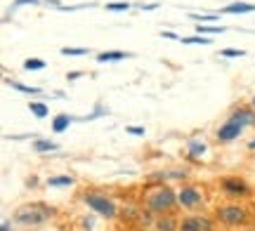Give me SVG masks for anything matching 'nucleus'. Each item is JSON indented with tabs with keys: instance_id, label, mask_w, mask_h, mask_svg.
<instances>
[{
	"instance_id": "1",
	"label": "nucleus",
	"mask_w": 255,
	"mask_h": 231,
	"mask_svg": "<svg viewBox=\"0 0 255 231\" xmlns=\"http://www.w3.org/2000/svg\"><path fill=\"white\" fill-rule=\"evenodd\" d=\"M144 205L151 213L165 215L177 205V194H175L170 186H156V189H151V191L144 196Z\"/></svg>"
},
{
	"instance_id": "2",
	"label": "nucleus",
	"mask_w": 255,
	"mask_h": 231,
	"mask_svg": "<svg viewBox=\"0 0 255 231\" xmlns=\"http://www.w3.org/2000/svg\"><path fill=\"white\" fill-rule=\"evenodd\" d=\"M215 220L220 224H225L229 229H241V227H246L248 220H251V215H248V208L239 203H232V205H222L215 210Z\"/></svg>"
},
{
	"instance_id": "3",
	"label": "nucleus",
	"mask_w": 255,
	"mask_h": 231,
	"mask_svg": "<svg viewBox=\"0 0 255 231\" xmlns=\"http://www.w3.org/2000/svg\"><path fill=\"white\" fill-rule=\"evenodd\" d=\"M52 215V210L43 203H33V205H24L14 213V220L19 224H43Z\"/></svg>"
},
{
	"instance_id": "4",
	"label": "nucleus",
	"mask_w": 255,
	"mask_h": 231,
	"mask_svg": "<svg viewBox=\"0 0 255 231\" xmlns=\"http://www.w3.org/2000/svg\"><path fill=\"white\" fill-rule=\"evenodd\" d=\"M85 203H88V208H90V210H95L97 215L107 217V220H114V217H116V205L111 203L107 196L88 194V196H85Z\"/></svg>"
},
{
	"instance_id": "5",
	"label": "nucleus",
	"mask_w": 255,
	"mask_h": 231,
	"mask_svg": "<svg viewBox=\"0 0 255 231\" xmlns=\"http://www.w3.org/2000/svg\"><path fill=\"white\" fill-rule=\"evenodd\" d=\"M201 201H203V196H201L199 189H194V186H182L180 191H177V203L182 205V208H196V205H201Z\"/></svg>"
},
{
	"instance_id": "6",
	"label": "nucleus",
	"mask_w": 255,
	"mask_h": 231,
	"mask_svg": "<svg viewBox=\"0 0 255 231\" xmlns=\"http://www.w3.org/2000/svg\"><path fill=\"white\" fill-rule=\"evenodd\" d=\"M177 231H213V222L208 217H184L177 224Z\"/></svg>"
},
{
	"instance_id": "7",
	"label": "nucleus",
	"mask_w": 255,
	"mask_h": 231,
	"mask_svg": "<svg viewBox=\"0 0 255 231\" xmlns=\"http://www.w3.org/2000/svg\"><path fill=\"white\" fill-rule=\"evenodd\" d=\"M222 189H225V194H229V196H248L251 194V189H248L246 182H244V179H237V177L225 179V182H222Z\"/></svg>"
},
{
	"instance_id": "8",
	"label": "nucleus",
	"mask_w": 255,
	"mask_h": 231,
	"mask_svg": "<svg viewBox=\"0 0 255 231\" xmlns=\"http://www.w3.org/2000/svg\"><path fill=\"white\" fill-rule=\"evenodd\" d=\"M241 130H244V125H241V123H237V120L229 118L227 123L218 130V139H220V142H232V139H237L239 135H241Z\"/></svg>"
},
{
	"instance_id": "9",
	"label": "nucleus",
	"mask_w": 255,
	"mask_h": 231,
	"mask_svg": "<svg viewBox=\"0 0 255 231\" xmlns=\"http://www.w3.org/2000/svg\"><path fill=\"white\" fill-rule=\"evenodd\" d=\"M232 120H237V123H241V125L246 128V125L255 123V109H239V111L232 116Z\"/></svg>"
},
{
	"instance_id": "10",
	"label": "nucleus",
	"mask_w": 255,
	"mask_h": 231,
	"mask_svg": "<svg viewBox=\"0 0 255 231\" xmlns=\"http://www.w3.org/2000/svg\"><path fill=\"white\" fill-rule=\"evenodd\" d=\"M222 12H227V14H246V12H255V5H251V2H232Z\"/></svg>"
},
{
	"instance_id": "11",
	"label": "nucleus",
	"mask_w": 255,
	"mask_h": 231,
	"mask_svg": "<svg viewBox=\"0 0 255 231\" xmlns=\"http://www.w3.org/2000/svg\"><path fill=\"white\" fill-rule=\"evenodd\" d=\"M97 59L100 62H119V59H128V52H121V50H109V52H100L97 55Z\"/></svg>"
},
{
	"instance_id": "12",
	"label": "nucleus",
	"mask_w": 255,
	"mask_h": 231,
	"mask_svg": "<svg viewBox=\"0 0 255 231\" xmlns=\"http://www.w3.org/2000/svg\"><path fill=\"white\" fill-rule=\"evenodd\" d=\"M28 111L33 113L36 118H45V116H47V106L43 102H28Z\"/></svg>"
},
{
	"instance_id": "13",
	"label": "nucleus",
	"mask_w": 255,
	"mask_h": 231,
	"mask_svg": "<svg viewBox=\"0 0 255 231\" xmlns=\"http://www.w3.org/2000/svg\"><path fill=\"white\" fill-rule=\"evenodd\" d=\"M57 144L55 142H50V139H38V142H33V151H38V154H43V151H55Z\"/></svg>"
},
{
	"instance_id": "14",
	"label": "nucleus",
	"mask_w": 255,
	"mask_h": 231,
	"mask_svg": "<svg viewBox=\"0 0 255 231\" xmlns=\"http://www.w3.org/2000/svg\"><path fill=\"white\" fill-rule=\"evenodd\" d=\"M69 123H71V118H69L66 113H59L55 118V123H52V130H55V132H64V130L69 128Z\"/></svg>"
},
{
	"instance_id": "15",
	"label": "nucleus",
	"mask_w": 255,
	"mask_h": 231,
	"mask_svg": "<svg viewBox=\"0 0 255 231\" xmlns=\"http://www.w3.org/2000/svg\"><path fill=\"white\" fill-rule=\"evenodd\" d=\"M182 43H187V45H210L213 40H208L206 36H191V38H182Z\"/></svg>"
},
{
	"instance_id": "16",
	"label": "nucleus",
	"mask_w": 255,
	"mask_h": 231,
	"mask_svg": "<svg viewBox=\"0 0 255 231\" xmlns=\"http://www.w3.org/2000/svg\"><path fill=\"white\" fill-rule=\"evenodd\" d=\"M50 186H71L73 184V177H50L47 179Z\"/></svg>"
},
{
	"instance_id": "17",
	"label": "nucleus",
	"mask_w": 255,
	"mask_h": 231,
	"mask_svg": "<svg viewBox=\"0 0 255 231\" xmlns=\"http://www.w3.org/2000/svg\"><path fill=\"white\" fill-rule=\"evenodd\" d=\"M24 69H28V71H40V69H45V62H43V59H26V62H24Z\"/></svg>"
},
{
	"instance_id": "18",
	"label": "nucleus",
	"mask_w": 255,
	"mask_h": 231,
	"mask_svg": "<svg viewBox=\"0 0 255 231\" xmlns=\"http://www.w3.org/2000/svg\"><path fill=\"white\" fill-rule=\"evenodd\" d=\"M62 55L66 57H81V55H88L85 47H62Z\"/></svg>"
},
{
	"instance_id": "19",
	"label": "nucleus",
	"mask_w": 255,
	"mask_h": 231,
	"mask_svg": "<svg viewBox=\"0 0 255 231\" xmlns=\"http://www.w3.org/2000/svg\"><path fill=\"white\" fill-rule=\"evenodd\" d=\"M12 83V87L14 90H19V92H26V94H40V90L38 87H28V85H19V83H14V80H9Z\"/></svg>"
},
{
	"instance_id": "20",
	"label": "nucleus",
	"mask_w": 255,
	"mask_h": 231,
	"mask_svg": "<svg viewBox=\"0 0 255 231\" xmlns=\"http://www.w3.org/2000/svg\"><path fill=\"white\" fill-rule=\"evenodd\" d=\"M107 9H111V12H128L130 2H107Z\"/></svg>"
},
{
	"instance_id": "21",
	"label": "nucleus",
	"mask_w": 255,
	"mask_h": 231,
	"mask_svg": "<svg viewBox=\"0 0 255 231\" xmlns=\"http://www.w3.org/2000/svg\"><path fill=\"white\" fill-rule=\"evenodd\" d=\"M158 231H173V227H175V220H170V217H165V220H158Z\"/></svg>"
},
{
	"instance_id": "22",
	"label": "nucleus",
	"mask_w": 255,
	"mask_h": 231,
	"mask_svg": "<svg viewBox=\"0 0 255 231\" xmlns=\"http://www.w3.org/2000/svg\"><path fill=\"white\" fill-rule=\"evenodd\" d=\"M203 151H206V147H203V144H201V142H191V147H189V154L194 158H199L201 154H203Z\"/></svg>"
},
{
	"instance_id": "23",
	"label": "nucleus",
	"mask_w": 255,
	"mask_h": 231,
	"mask_svg": "<svg viewBox=\"0 0 255 231\" xmlns=\"http://www.w3.org/2000/svg\"><path fill=\"white\" fill-rule=\"evenodd\" d=\"M196 31L203 36V33H222L225 28H222V26H201V24H199V26H196Z\"/></svg>"
},
{
	"instance_id": "24",
	"label": "nucleus",
	"mask_w": 255,
	"mask_h": 231,
	"mask_svg": "<svg viewBox=\"0 0 255 231\" xmlns=\"http://www.w3.org/2000/svg\"><path fill=\"white\" fill-rule=\"evenodd\" d=\"M246 52L244 50H234V47H227V50H222V57H244Z\"/></svg>"
},
{
	"instance_id": "25",
	"label": "nucleus",
	"mask_w": 255,
	"mask_h": 231,
	"mask_svg": "<svg viewBox=\"0 0 255 231\" xmlns=\"http://www.w3.org/2000/svg\"><path fill=\"white\" fill-rule=\"evenodd\" d=\"M191 19H196V21H218V14H194Z\"/></svg>"
},
{
	"instance_id": "26",
	"label": "nucleus",
	"mask_w": 255,
	"mask_h": 231,
	"mask_svg": "<svg viewBox=\"0 0 255 231\" xmlns=\"http://www.w3.org/2000/svg\"><path fill=\"white\" fill-rule=\"evenodd\" d=\"M128 132H130V135H144V128H137V125H128Z\"/></svg>"
},
{
	"instance_id": "27",
	"label": "nucleus",
	"mask_w": 255,
	"mask_h": 231,
	"mask_svg": "<svg viewBox=\"0 0 255 231\" xmlns=\"http://www.w3.org/2000/svg\"><path fill=\"white\" fill-rule=\"evenodd\" d=\"M28 2H31V5H38V0H17L14 5H28Z\"/></svg>"
},
{
	"instance_id": "28",
	"label": "nucleus",
	"mask_w": 255,
	"mask_h": 231,
	"mask_svg": "<svg viewBox=\"0 0 255 231\" xmlns=\"http://www.w3.org/2000/svg\"><path fill=\"white\" fill-rule=\"evenodd\" d=\"M78 76H81V71H71V74L66 76V78H69V80H76V78H78Z\"/></svg>"
},
{
	"instance_id": "29",
	"label": "nucleus",
	"mask_w": 255,
	"mask_h": 231,
	"mask_svg": "<svg viewBox=\"0 0 255 231\" xmlns=\"http://www.w3.org/2000/svg\"><path fill=\"white\" fill-rule=\"evenodd\" d=\"M248 147H251V149H255V139H253V142H251V144H248Z\"/></svg>"
},
{
	"instance_id": "30",
	"label": "nucleus",
	"mask_w": 255,
	"mask_h": 231,
	"mask_svg": "<svg viewBox=\"0 0 255 231\" xmlns=\"http://www.w3.org/2000/svg\"><path fill=\"white\" fill-rule=\"evenodd\" d=\"M2 231H7V224H2Z\"/></svg>"
},
{
	"instance_id": "31",
	"label": "nucleus",
	"mask_w": 255,
	"mask_h": 231,
	"mask_svg": "<svg viewBox=\"0 0 255 231\" xmlns=\"http://www.w3.org/2000/svg\"><path fill=\"white\" fill-rule=\"evenodd\" d=\"M253 109H255V97H253Z\"/></svg>"
},
{
	"instance_id": "32",
	"label": "nucleus",
	"mask_w": 255,
	"mask_h": 231,
	"mask_svg": "<svg viewBox=\"0 0 255 231\" xmlns=\"http://www.w3.org/2000/svg\"><path fill=\"white\" fill-rule=\"evenodd\" d=\"M244 231H255V229H244Z\"/></svg>"
}]
</instances>
